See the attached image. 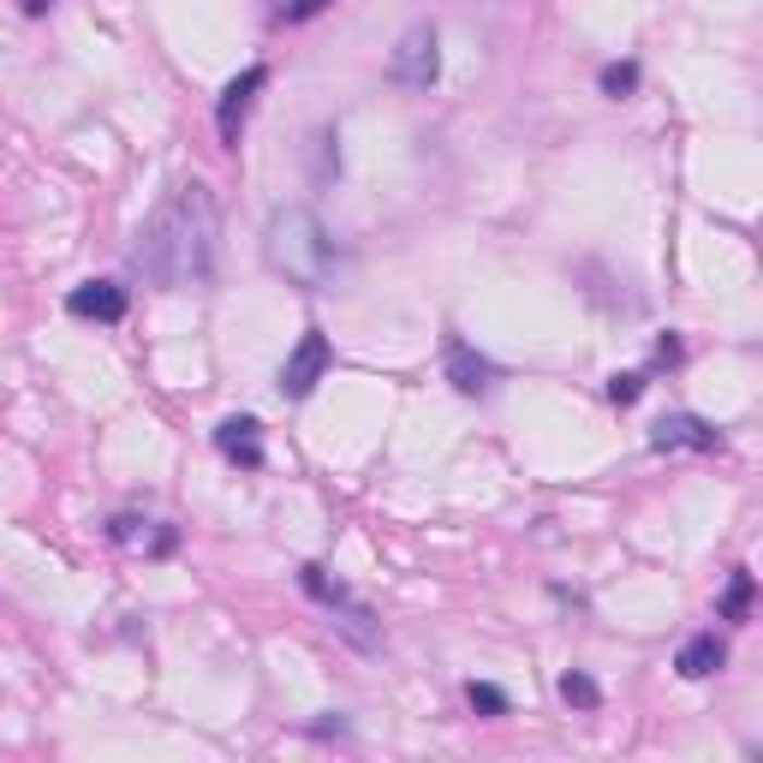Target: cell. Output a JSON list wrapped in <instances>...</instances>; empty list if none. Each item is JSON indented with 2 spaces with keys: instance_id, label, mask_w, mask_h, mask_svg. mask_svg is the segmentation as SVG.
<instances>
[{
  "instance_id": "1",
  "label": "cell",
  "mask_w": 763,
  "mask_h": 763,
  "mask_svg": "<svg viewBox=\"0 0 763 763\" xmlns=\"http://www.w3.org/2000/svg\"><path fill=\"white\" fill-rule=\"evenodd\" d=\"M215 239H221V203L203 180H180L132 245V269L161 292H197L215 275Z\"/></svg>"
},
{
  "instance_id": "2",
  "label": "cell",
  "mask_w": 763,
  "mask_h": 763,
  "mask_svg": "<svg viewBox=\"0 0 763 763\" xmlns=\"http://www.w3.org/2000/svg\"><path fill=\"white\" fill-rule=\"evenodd\" d=\"M263 263L281 275L287 287H304V292H328L347 269L340 257L335 233L323 227V215L304 209V203H281L263 227Z\"/></svg>"
},
{
  "instance_id": "3",
  "label": "cell",
  "mask_w": 763,
  "mask_h": 763,
  "mask_svg": "<svg viewBox=\"0 0 763 763\" xmlns=\"http://www.w3.org/2000/svg\"><path fill=\"white\" fill-rule=\"evenodd\" d=\"M388 78L400 84V90H429V84L441 78V43H436V31H429V24H412V31L393 43Z\"/></svg>"
},
{
  "instance_id": "4",
  "label": "cell",
  "mask_w": 763,
  "mask_h": 763,
  "mask_svg": "<svg viewBox=\"0 0 763 763\" xmlns=\"http://www.w3.org/2000/svg\"><path fill=\"white\" fill-rule=\"evenodd\" d=\"M328 364H335V347H328V335H323V328H304L299 347H292L287 364H281V400H311L316 382L328 376Z\"/></svg>"
},
{
  "instance_id": "5",
  "label": "cell",
  "mask_w": 763,
  "mask_h": 763,
  "mask_svg": "<svg viewBox=\"0 0 763 763\" xmlns=\"http://www.w3.org/2000/svg\"><path fill=\"white\" fill-rule=\"evenodd\" d=\"M263 84H269V66H245V72H239V78L221 90V101H215V132H221V149H239L245 113H251V101H257Z\"/></svg>"
},
{
  "instance_id": "6",
  "label": "cell",
  "mask_w": 763,
  "mask_h": 763,
  "mask_svg": "<svg viewBox=\"0 0 763 763\" xmlns=\"http://www.w3.org/2000/svg\"><path fill=\"white\" fill-rule=\"evenodd\" d=\"M441 371H448V382L465 393V400L489 393V388H495V376H501V371H495V364L472 347V340H460L453 328H448V340H441Z\"/></svg>"
},
{
  "instance_id": "7",
  "label": "cell",
  "mask_w": 763,
  "mask_h": 763,
  "mask_svg": "<svg viewBox=\"0 0 763 763\" xmlns=\"http://www.w3.org/2000/svg\"><path fill=\"white\" fill-rule=\"evenodd\" d=\"M651 448L656 453H710V448H722V429L692 412H668L651 424Z\"/></svg>"
},
{
  "instance_id": "8",
  "label": "cell",
  "mask_w": 763,
  "mask_h": 763,
  "mask_svg": "<svg viewBox=\"0 0 763 763\" xmlns=\"http://www.w3.org/2000/svg\"><path fill=\"white\" fill-rule=\"evenodd\" d=\"M108 537L120 543V549H137V555H173V543H180V531L161 525V519H137V513H120L108 519Z\"/></svg>"
},
{
  "instance_id": "9",
  "label": "cell",
  "mask_w": 763,
  "mask_h": 763,
  "mask_svg": "<svg viewBox=\"0 0 763 763\" xmlns=\"http://www.w3.org/2000/svg\"><path fill=\"white\" fill-rule=\"evenodd\" d=\"M215 448H221L233 465H245V472H257V465L269 460L257 417H221V424H215Z\"/></svg>"
},
{
  "instance_id": "10",
  "label": "cell",
  "mask_w": 763,
  "mask_h": 763,
  "mask_svg": "<svg viewBox=\"0 0 763 763\" xmlns=\"http://www.w3.org/2000/svg\"><path fill=\"white\" fill-rule=\"evenodd\" d=\"M66 311L84 323H125V287L120 281H84L66 292Z\"/></svg>"
},
{
  "instance_id": "11",
  "label": "cell",
  "mask_w": 763,
  "mask_h": 763,
  "mask_svg": "<svg viewBox=\"0 0 763 763\" xmlns=\"http://www.w3.org/2000/svg\"><path fill=\"white\" fill-rule=\"evenodd\" d=\"M328 627H335L340 639L352 644V651H364V656H371V651H382V627H376V615L359 603V596H347L340 608H328Z\"/></svg>"
},
{
  "instance_id": "12",
  "label": "cell",
  "mask_w": 763,
  "mask_h": 763,
  "mask_svg": "<svg viewBox=\"0 0 763 763\" xmlns=\"http://www.w3.org/2000/svg\"><path fill=\"white\" fill-rule=\"evenodd\" d=\"M722 663H728V644H722L716 632H698V639H686L680 656H674V668H680L686 680H710Z\"/></svg>"
},
{
  "instance_id": "13",
  "label": "cell",
  "mask_w": 763,
  "mask_h": 763,
  "mask_svg": "<svg viewBox=\"0 0 763 763\" xmlns=\"http://www.w3.org/2000/svg\"><path fill=\"white\" fill-rule=\"evenodd\" d=\"M299 584H304V596H316V603H323V608H340V603H347V579H335V572H328L323 561H304L299 567Z\"/></svg>"
},
{
  "instance_id": "14",
  "label": "cell",
  "mask_w": 763,
  "mask_h": 763,
  "mask_svg": "<svg viewBox=\"0 0 763 763\" xmlns=\"http://www.w3.org/2000/svg\"><path fill=\"white\" fill-rule=\"evenodd\" d=\"M561 698H567L572 710H596V704H603V686H596L584 668H567L561 674Z\"/></svg>"
},
{
  "instance_id": "15",
  "label": "cell",
  "mask_w": 763,
  "mask_h": 763,
  "mask_svg": "<svg viewBox=\"0 0 763 763\" xmlns=\"http://www.w3.org/2000/svg\"><path fill=\"white\" fill-rule=\"evenodd\" d=\"M746 615H752V572H746V567H734L728 596H722V620H746Z\"/></svg>"
},
{
  "instance_id": "16",
  "label": "cell",
  "mask_w": 763,
  "mask_h": 763,
  "mask_svg": "<svg viewBox=\"0 0 763 763\" xmlns=\"http://www.w3.org/2000/svg\"><path fill=\"white\" fill-rule=\"evenodd\" d=\"M316 180H340V132H328V125L316 132Z\"/></svg>"
},
{
  "instance_id": "17",
  "label": "cell",
  "mask_w": 763,
  "mask_h": 763,
  "mask_svg": "<svg viewBox=\"0 0 763 763\" xmlns=\"http://www.w3.org/2000/svg\"><path fill=\"white\" fill-rule=\"evenodd\" d=\"M465 704H472L477 716H507V692H501V686H489V680L465 686Z\"/></svg>"
},
{
  "instance_id": "18",
  "label": "cell",
  "mask_w": 763,
  "mask_h": 763,
  "mask_svg": "<svg viewBox=\"0 0 763 763\" xmlns=\"http://www.w3.org/2000/svg\"><path fill=\"white\" fill-rule=\"evenodd\" d=\"M632 90H639V66H632V60H615V66H603V96L627 101Z\"/></svg>"
},
{
  "instance_id": "19",
  "label": "cell",
  "mask_w": 763,
  "mask_h": 763,
  "mask_svg": "<svg viewBox=\"0 0 763 763\" xmlns=\"http://www.w3.org/2000/svg\"><path fill=\"white\" fill-rule=\"evenodd\" d=\"M639 393H644V376H639V371H627V376H608V400H615V405H632Z\"/></svg>"
},
{
  "instance_id": "20",
  "label": "cell",
  "mask_w": 763,
  "mask_h": 763,
  "mask_svg": "<svg viewBox=\"0 0 763 763\" xmlns=\"http://www.w3.org/2000/svg\"><path fill=\"white\" fill-rule=\"evenodd\" d=\"M328 7H335V0H287L281 19L287 24H304V19H316V12H328Z\"/></svg>"
},
{
  "instance_id": "21",
  "label": "cell",
  "mask_w": 763,
  "mask_h": 763,
  "mask_svg": "<svg viewBox=\"0 0 763 763\" xmlns=\"http://www.w3.org/2000/svg\"><path fill=\"white\" fill-rule=\"evenodd\" d=\"M656 359H663V364H680V340H674V335L656 340Z\"/></svg>"
},
{
  "instance_id": "22",
  "label": "cell",
  "mask_w": 763,
  "mask_h": 763,
  "mask_svg": "<svg viewBox=\"0 0 763 763\" xmlns=\"http://www.w3.org/2000/svg\"><path fill=\"white\" fill-rule=\"evenodd\" d=\"M24 12H31V19H43V12H48V0H24Z\"/></svg>"
}]
</instances>
